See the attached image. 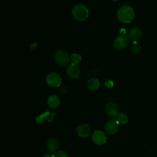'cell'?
Listing matches in <instances>:
<instances>
[{
  "mask_svg": "<svg viewBox=\"0 0 157 157\" xmlns=\"http://www.w3.org/2000/svg\"><path fill=\"white\" fill-rule=\"evenodd\" d=\"M118 20L123 23H131L134 17V11L133 8L128 5L122 6L118 11Z\"/></svg>",
  "mask_w": 157,
  "mask_h": 157,
  "instance_id": "6da1fadb",
  "label": "cell"
},
{
  "mask_svg": "<svg viewBox=\"0 0 157 157\" xmlns=\"http://www.w3.org/2000/svg\"><path fill=\"white\" fill-rule=\"evenodd\" d=\"M73 17L78 21H83L87 18L89 15L88 8L83 4H77L72 10Z\"/></svg>",
  "mask_w": 157,
  "mask_h": 157,
  "instance_id": "7a4b0ae2",
  "label": "cell"
},
{
  "mask_svg": "<svg viewBox=\"0 0 157 157\" xmlns=\"http://www.w3.org/2000/svg\"><path fill=\"white\" fill-rule=\"evenodd\" d=\"M55 61L60 66H66L70 61V56L67 53L63 50L56 52L53 55Z\"/></svg>",
  "mask_w": 157,
  "mask_h": 157,
  "instance_id": "3957f363",
  "label": "cell"
},
{
  "mask_svg": "<svg viewBox=\"0 0 157 157\" xmlns=\"http://www.w3.org/2000/svg\"><path fill=\"white\" fill-rule=\"evenodd\" d=\"M46 82L50 87H58L61 83V78L59 74L56 72H51L47 75Z\"/></svg>",
  "mask_w": 157,
  "mask_h": 157,
  "instance_id": "277c9868",
  "label": "cell"
},
{
  "mask_svg": "<svg viewBox=\"0 0 157 157\" xmlns=\"http://www.w3.org/2000/svg\"><path fill=\"white\" fill-rule=\"evenodd\" d=\"M129 44V38L125 34H121L116 37L113 42V47L117 50H123Z\"/></svg>",
  "mask_w": 157,
  "mask_h": 157,
  "instance_id": "5b68a950",
  "label": "cell"
},
{
  "mask_svg": "<svg viewBox=\"0 0 157 157\" xmlns=\"http://www.w3.org/2000/svg\"><path fill=\"white\" fill-rule=\"evenodd\" d=\"M67 74L71 78H77L80 75V69L76 64L71 63L67 67Z\"/></svg>",
  "mask_w": 157,
  "mask_h": 157,
  "instance_id": "8992f818",
  "label": "cell"
},
{
  "mask_svg": "<svg viewBox=\"0 0 157 157\" xmlns=\"http://www.w3.org/2000/svg\"><path fill=\"white\" fill-rule=\"evenodd\" d=\"M119 127V123L115 120H110L105 124V130L109 134H115Z\"/></svg>",
  "mask_w": 157,
  "mask_h": 157,
  "instance_id": "52a82bcc",
  "label": "cell"
},
{
  "mask_svg": "<svg viewBox=\"0 0 157 157\" xmlns=\"http://www.w3.org/2000/svg\"><path fill=\"white\" fill-rule=\"evenodd\" d=\"M93 142L97 145H102L105 143L107 138L105 134L101 131H96L92 135Z\"/></svg>",
  "mask_w": 157,
  "mask_h": 157,
  "instance_id": "ba28073f",
  "label": "cell"
},
{
  "mask_svg": "<svg viewBox=\"0 0 157 157\" xmlns=\"http://www.w3.org/2000/svg\"><path fill=\"white\" fill-rule=\"evenodd\" d=\"M142 37V32L140 29L137 28H132L128 34V38L129 39L133 42H137L138 40L140 39Z\"/></svg>",
  "mask_w": 157,
  "mask_h": 157,
  "instance_id": "9c48e42d",
  "label": "cell"
},
{
  "mask_svg": "<svg viewBox=\"0 0 157 157\" xmlns=\"http://www.w3.org/2000/svg\"><path fill=\"white\" fill-rule=\"evenodd\" d=\"M105 110L107 113L111 117H115L118 115V107L115 102H110L107 104Z\"/></svg>",
  "mask_w": 157,
  "mask_h": 157,
  "instance_id": "30bf717a",
  "label": "cell"
},
{
  "mask_svg": "<svg viewBox=\"0 0 157 157\" xmlns=\"http://www.w3.org/2000/svg\"><path fill=\"white\" fill-rule=\"evenodd\" d=\"M90 128L88 124H81L77 127L78 135L81 137H87L90 133Z\"/></svg>",
  "mask_w": 157,
  "mask_h": 157,
  "instance_id": "8fae6325",
  "label": "cell"
},
{
  "mask_svg": "<svg viewBox=\"0 0 157 157\" xmlns=\"http://www.w3.org/2000/svg\"><path fill=\"white\" fill-rule=\"evenodd\" d=\"M47 104L49 107L55 109L59 105L60 99L56 95H52L48 98Z\"/></svg>",
  "mask_w": 157,
  "mask_h": 157,
  "instance_id": "7c38bea8",
  "label": "cell"
},
{
  "mask_svg": "<svg viewBox=\"0 0 157 157\" xmlns=\"http://www.w3.org/2000/svg\"><path fill=\"white\" fill-rule=\"evenodd\" d=\"M100 82L99 81L94 78H90L87 82V86L88 88L91 91H95L99 88Z\"/></svg>",
  "mask_w": 157,
  "mask_h": 157,
  "instance_id": "4fadbf2b",
  "label": "cell"
},
{
  "mask_svg": "<svg viewBox=\"0 0 157 157\" xmlns=\"http://www.w3.org/2000/svg\"><path fill=\"white\" fill-rule=\"evenodd\" d=\"M59 144L58 140L55 138H51L47 143V148L50 151H55L58 147Z\"/></svg>",
  "mask_w": 157,
  "mask_h": 157,
  "instance_id": "5bb4252c",
  "label": "cell"
},
{
  "mask_svg": "<svg viewBox=\"0 0 157 157\" xmlns=\"http://www.w3.org/2000/svg\"><path fill=\"white\" fill-rule=\"evenodd\" d=\"M81 59L82 58L80 55L77 53H73L70 56V60L71 61L72 63L77 64V63H78L81 61Z\"/></svg>",
  "mask_w": 157,
  "mask_h": 157,
  "instance_id": "9a60e30c",
  "label": "cell"
},
{
  "mask_svg": "<svg viewBox=\"0 0 157 157\" xmlns=\"http://www.w3.org/2000/svg\"><path fill=\"white\" fill-rule=\"evenodd\" d=\"M117 121L121 124H126L128 123V117L123 113H120L117 116Z\"/></svg>",
  "mask_w": 157,
  "mask_h": 157,
  "instance_id": "2e32d148",
  "label": "cell"
},
{
  "mask_svg": "<svg viewBox=\"0 0 157 157\" xmlns=\"http://www.w3.org/2000/svg\"><path fill=\"white\" fill-rule=\"evenodd\" d=\"M141 50V47L137 42H134L131 47V51L134 54H138Z\"/></svg>",
  "mask_w": 157,
  "mask_h": 157,
  "instance_id": "e0dca14e",
  "label": "cell"
},
{
  "mask_svg": "<svg viewBox=\"0 0 157 157\" xmlns=\"http://www.w3.org/2000/svg\"><path fill=\"white\" fill-rule=\"evenodd\" d=\"M50 113L49 112H45V113H43L42 115L39 116V117L37 118V119H36L37 122L38 123H41L45 119L47 118V117H48V116H50Z\"/></svg>",
  "mask_w": 157,
  "mask_h": 157,
  "instance_id": "ac0fdd59",
  "label": "cell"
},
{
  "mask_svg": "<svg viewBox=\"0 0 157 157\" xmlns=\"http://www.w3.org/2000/svg\"><path fill=\"white\" fill-rule=\"evenodd\" d=\"M54 157H67V155L65 151L59 150L54 154Z\"/></svg>",
  "mask_w": 157,
  "mask_h": 157,
  "instance_id": "d6986e66",
  "label": "cell"
},
{
  "mask_svg": "<svg viewBox=\"0 0 157 157\" xmlns=\"http://www.w3.org/2000/svg\"><path fill=\"white\" fill-rule=\"evenodd\" d=\"M105 85L107 87V88H112L113 86V82L110 80H107L105 82Z\"/></svg>",
  "mask_w": 157,
  "mask_h": 157,
  "instance_id": "ffe728a7",
  "label": "cell"
},
{
  "mask_svg": "<svg viewBox=\"0 0 157 157\" xmlns=\"http://www.w3.org/2000/svg\"><path fill=\"white\" fill-rule=\"evenodd\" d=\"M44 157H54V155H52L51 153H46L45 155H44Z\"/></svg>",
  "mask_w": 157,
  "mask_h": 157,
  "instance_id": "44dd1931",
  "label": "cell"
},
{
  "mask_svg": "<svg viewBox=\"0 0 157 157\" xmlns=\"http://www.w3.org/2000/svg\"><path fill=\"white\" fill-rule=\"evenodd\" d=\"M114 1H117V0H114Z\"/></svg>",
  "mask_w": 157,
  "mask_h": 157,
  "instance_id": "7402d4cb",
  "label": "cell"
}]
</instances>
